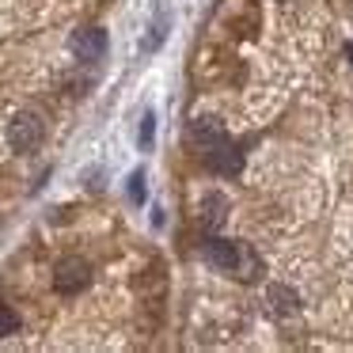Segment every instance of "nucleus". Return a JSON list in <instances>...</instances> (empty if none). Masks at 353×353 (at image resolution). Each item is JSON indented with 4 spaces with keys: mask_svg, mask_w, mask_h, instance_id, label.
Wrapping results in <instances>:
<instances>
[{
    "mask_svg": "<svg viewBox=\"0 0 353 353\" xmlns=\"http://www.w3.org/2000/svg\"><path fill=\"white\" fill-rule=\"evenodd\" d=\"M42 141V122L39 114H16L8 122V145L16 148V152H34Z\"/></svg>",
    "mask_w": 353,
    "mask_h": 353,
    "instance_id": "obj_1",
    "label": "nucleus"
},
{
    "mask_svg": "<svg viewBox=\"0 0 353 353\" xmlns=\"http://www.w3.org/2000/svg\"><path fill=\"white\" fill-rule=\"evenodd\" d=\"M88 281H92V270H88V262H80V259H65L61 266H57V274H54V289L65 292V296L80 292Z\"/></svg>",
    "mask_w": 353,
    "mask_h": 353,
    "instance_id": "obj_2",
    "label": "nucleus"
},
{
    "mask_svg": "<svg viewBox=\"0 0 353 353\" xmlns=\"http://www.w3.org/2000/svg\"><path fill=\"white\" fill-rule=\"evenodd\" d=\"M201 152H205V163L216 175H239V168H243V152L236 145H228V141H216V145L201 148Z\"/></svg>",
    "mask_w": 353,
    "mask_h": 353,
    "instance_id": "obj_3",
    "label": "nucleus"
},
{
    "mask_svg": "<svg viewBox=\"0 0 353 353\" xmlns=\"http://www.w3.org/2000/svg\"><path fill=\"white\" fill-rule=\"evenodd\" d=\"M72 54H77L80 61H99V57L107 54V31H99V27L77 31L72 34Z\"/></svg>",
    "mask_w": 353,
    "mask_h": 353,
    "instance_id": "obj_4",
    "label": "nucleus"
},
{
    "mask_svg": "<svg viewBox=\"0 0 353 353\" xmlns=\"http://www.w3.org/2000/svg\"><path fill=\"white\" fill-rule=\"evenodd\" d=\"M205 262L216 270H228V274H236V262H239V243H232V239H205Z\"/></svg>",
    "mask_w": 353,
    "mask_h": 353,
    "instance_id": "obj_5",
    "label": "nucleus"
},
{
    "mask_svg": "<svg viewBox=\"0 0 353 353\" xmlns=\"http://www.w3.org/2000/svg\"><path fill=\"white\" fill-rule=\"evenodd\" d=\"M186 137H190V145L209 148V145H216V141H224V125L213 122V118H194L190 130H186Z\"/></svg>",
    "mask_w": 353,
    "mask_h": 353,
    "instance_id": "obj_6",
    "label": "nucleus"
},
{
    "mask_svg": "<svg viewBox=\"0 0 353 353\" xmlns=\"http://www.w3.org/2000/svg\"><path fill=\"white\" fill-rule=\"evenodd\" d=\"M228 216V198L224 194H205L201 198V228L205 232H216Z\"/></svg>",
    "mask_w": 353,
    "mask_h": 353,
    "instance_id": "obj_7",
    "label": "nucleus"
},
{
    "mask_svg": "<svg viewBox=\"0 0 353 353\" xmlns=\"http://www.w3.org/2000/svg\"><path fill=\"white\" fill-rule=\"evenodd\" d=\"M270 304H274L277 315H289L292 307H296V292L285 289V285H274V289H270Z\"/></svg>",
    "mask_w": 353,
    "mask_h": 353,
    "instance_id": "obj_8",
    "label": "nucleus"
},
{
    "mask_svg": "<svg viewBox=\"0 0 353 353\" xmlns=\"http://www.w3.org/2000/svg\"><path fill=\"white\" fill-rule=\"evenodd\" d=\"M19 330V315H16V307H8V304H0V338H8V334H16Z\"/></svg>",
    "mask_w": 353,
    "mask_h": 353,
    "instance_id": "obj_9",
    "label": "nucleus"
},
{
    "mask_svg": "<svg viewBox=\"0 0 353 353\" xmlns=\"http://www.w3.org/2000/svg\"><path fill=\"white\" fill-rule=\"evenodd\" d=\"M130 201H145V175H141V171H133L130 175Z\"/></svg>",
    "mask_w": 353,
    "mask_h": 353,
    "instance_id": "obj_10",
    "label": "nucleus"
},
{
    "mask_svg": "<svg viewBox=\"0 0 353 353\" xmlns=\"http://www.w3.org/2000/svg\"><path fill=\"white\" fill-rule=\"evenodd\" d=\"M152 133H156V118L145 114L141 118V148H152Z\"/></svg>",
    "mask_w": 353,
    "mask_h": 353,
    "instance_id": "obj_11",
    "label": "nucleus"
},
{
    "mask_svg": "<svg viewBox=\"0 0 353 353\" xmlns=\"http://www.w3.org/2000/svg\"><path fill=\"white\" fill-rule=\"evenodd\" d=\"M345 57H350V61H353V42H350V46H345Z\"/></svg>",
    "mask_w": 353,
    "mask_h": 353,
    "instance_id": "obj_12",
    "label": "nucleus"
}]
</instances>
